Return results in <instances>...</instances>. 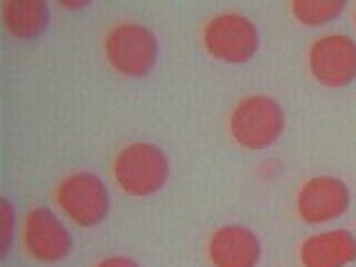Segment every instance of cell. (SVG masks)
Here are the masks:
<instances>
[{"label": "cell", "mask_w": 356, "mask_h": 267, "mask_svg": "<svg viewBox=\"0 0 356 267\" xmlns=\"http://www.w3.org/2000/svg\"><path fill=\"white\" fill-rule=\"evenodd\" d=\"M285 129L283 107L274 98L256 94L243 98L229 116L232 138L245 149H267Z\"/></svg>", "instance_id": "obj_1"}, {"label": "cell", "mask_w": 356, "mask_h": 267, "mask_svg": "<svg viewBox=\"0 0 356 267\" xmlns=\"http://www.w3.org/2000/svg\"><path fill=\"white\" fill-rule=\"evenodd\" d=\"M103 47L109 65L129 78L147 76L159 60L156 33L140 22H118L107 31Z\"/></svg>", "instance_id": "obj_2"}, {"label": "cell", "mask_w": 356, "mask_h": 267, "mask_svg": "<svg viewBox=\"0 0 356 267\" xmlns=\"http://www.w3.org/2000/svg\"><path fill=\"white\" fill-rule=\"evenodd\" d=\"M114 178L122 192L152 196L161 192L170 178V161L152 143H131L114 161Z\"/></svg>", "instance_id": "obj_3"}, {"label": "cell", "mask_w": 356, "mask_h": 267, "mask_svg": "<svg viewBox=\"0 0 356 267\" xmlns=\"http://www.w3.org/2000/svg\"><path fill=\"white\" fill-rule=\"evenodd\" d=\"M205 49L222 63L241 65L254 58L259 49V29L243 14H218L203 29Z\"/></svg>", "instance_id": "obj_4"}, {"label": "cell", "mask_w": 356, "mask_h": 267, "mask_svg": "<svg viewBox=\"0 0 356 267\" xmlns=\"http://www.w3.org/2000/svg\"><path fill=\"white\" fill-rule=\"evenodd\" d=\"M56 203L81 227H96L109 214V192L96 174L78 172L56 187Z\"/></svg>", "instance_id": "obj_5"}, {"label": "cell", "mask_w": 356, "mask_h": 267, "mask_svg": "<svg viewBox=\"0 0 356 267\" xmlns=\"http://www.w3.org/2000/svg\"><path fill=\"white\" fill-rule=\"evenodd\" d=\"M309 72L321 85L345 87L356 81V42L345 33H327L309 47Z\"/></svg>", "instance_id": "obj_6"}, {"label": "cell", "mask_w": 356, "mask_h": 267, "mask_svg": "<svg viewBox=\"0 0 356 267\" xmlns=\"http://www.w3.org/2000/svg\"><path fill=\"white\" fill-rule=\"evenodd\" d=\"M22 236H25L29 256L40 263H58L67 259L74 248L72 234L47 207H36L29 211Z\"/></svg>", "instance_id": "obj_7"}, {"label": "cell", "mask_w": 356, "mask_h": 267, "mask_svg": "<svg viewBox=\"0 0 356 267\" xmlns=\"http://www.w3.org/2000/svg\"><path fill=\"white\" fill-rule=\"evenodd\" d=\"M298 214L309 225L343 216L350 207V189L334 176H314L300 187L296 200Z\"/></svg>", "instance_id": "obj_8"}, {"label": "cell", "mask_w": 356, "mask_h": 267, "mask_svg": "<svg viewBox=\"0 0 356 267\" xmlns=\"http://www.w3.org/2000/svg\"><path fill=\"white\" fill-rule=\"evenodd\" d=\"M207 256L214 267H256L261 261V241L250 227L225 225L211 234Z\"/></svg>", "instance_id": "obj_9"}, {"label": "cell", "mask_w": 356, "mask_h": 267, "mask_svg": "<svg viewBox=\"0 0 356 267\" xmlns=\"http://www.w3.org/2000/svg\"><path fill=\"white\" fill-rule=\"evenodd\" d=\"M303 267H345L356 261V238L348 229H332L309 236L300 245Z\"/></svg>", "instance_id": "obj_10"}, {"label": "cell", "mask_w": 356, "mask_h": 267, "mask_svg": "<svg viewBox=\"0 0 356 267\" xmlns=\"http://www.w3.org/2000/svg\"><path fill=\"white\" fill-rule=\"evenodd\" d=\"M3 25L11 36L20 40H33L49 27V5L44 0H5Z\"/></svg>", "instance_id": "obj_11"}, {"label": "cell", "mask_w": 356, "mask_h": 267, "mask_svg": "<svg viewBox=\"0 0 356 267\" xmlns=\"http://www.w3.org/2000/svg\"><path fill=\"white\" fill-rule=\"evenodd\" d=\"M345 9V0H294L292 14L307 27H318L339 18Z\"/></svg>", "instance_id": "obj_12"}, {"label": "cell", "mask_w": 356, "mask_h": 267, "mask_svg": "<svg viewBox=\"0 0 356 267\" xmlns=\"http://www.w3.org/2000/svg\"><path fill=\"white\" fill-rule=\"evenodd\" d=\"M0 220H3V243H0V250H3V256H7L9 245H11V236H14V207L7 198H3V205H0Z\"/></svg>", "instance_id": "obj_13"}, {"label": "cell", "mask_w": 356, "mask_h": 267, "mask_svg": "<svg viewBox=\"0 0 356 267\" xmlns=\"http://www.w3.org/2000/svg\"><path fill=\"white\" fill-rule=\"evenodd\" d=\"M96 267H140L136 261L127 259V256H109V259L100 261Z\"/></svg>", "instance_id": "obj_14"}, {"label": "cell", "mask_w": 356, "mask_h": 267, "mask_svg": "<svg viewBox=\"0 0 356 267\" xmlns=\"http://www.w3.org/2000/svg\"><path fill=\"white\" fill-rule=\"evenodd\" d=\"M60 7H65V9H83V7H89V0H83V3H60Z\"/></svg>", "instance_id": "obj_15"}, {"label": "cell", "mask_w": 356, "mask_h": 267, "mask_svg": "<svg viewBox=\"0 0 356 267\" xmlns=\"http://www.w3.org/2000/svg\"><path fill=\"white\" fill-rule=\"evenodd\" d=\"M354 22H356V9H354Z\"/></svg>", "instance_id": "obj_16"}]
</instances>
